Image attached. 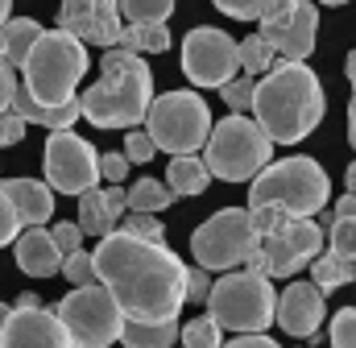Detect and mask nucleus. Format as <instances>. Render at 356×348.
<instances>
[{
    "instance_id": "cd10ccee",
    "label": "nucleus",
    "mask_w": 356,
    "mask_h": 348,
    "mask_svg": "<svg viewBox=\"0 0 356 348\" xmlns=\"http://www.w3.org/2000/svg\"><path fill=\"white\" fill-rule=\"evenodd\" d=\"M236 63H241V75H249V79H261L269 67L277 63V54L269 50V42L261 33H249L245 42H236Z\"/></svg>"
},
{
    "instance_id": "a211bd4d",
    "label": "nucleus",
    "mask_w": 356,
    "mask_h": 348,
    "mask_svg": "<svg viewBox=\"0 0 356 348\" xmlns=\"http://www.w3.org/2000/svg\"><path fill=\"white\" fill-rule=\"evenodd\" d=\"M129 203H124V187L120 182H112V187H91L79 195V228L88 232V237H108V232H116V224H120V212H124Z\"/></svg>"
},
{
    "instance_id": "dca6fc26",
    "label": "nucleus",
    "mask_w": 356,
    "mask_h": 348,
    "mask_svg": "<svg viewBox=\"0 0 356 348\" xmlns=\"http://www.w3.org/2000/svg\"><path fill=\"white\" fill-rule=\"evenodd\" d=\"M0 348H75L54 307H13L0 332Z\"/></svg>"
},
{
    "instance_id": "ea45409f",
    "label": "nucleus",
    "mask_w": 356,
    "mask_h": 348,
    "mask_svg": "<svg viewBox=\"0 0 356 348\" xmlns=\"http://www.w3.org/2000/svg\"><path fill=\"white\" fill-rule=\"evenodd\" d=\"M21 141H25V120H21L13 108H4V112H0V150L21 145Z\"/></svg>"
},
{
    "instance_id": "9b49d317",
    "label": "nucleus",
    "mask_w": 356,
    "mask_h": 348,
    "mask_svg": "<svg viewBox=\"0 0 356 348\" xmlns=\"http://www.w3.org/2000/svg\"><path fill=\"white\" fill-rule=\"evenodd\" d=\"M257 33L282 63H307L319 42V8L315 0H266L257 17Z\"/></svg>"
},
{
    "instance_id": "2eb2a0df",
    "label": "nucleus",
    "mask_w": 356,
    "mask_h": 348,
    "mask_svg": "<svg viewBox=\"0 0 356 348\" xmlns=\"http://www.w3.org/2000/svg\"><path fill=\"white\" fill-rule=\"evenodd\" d=\"M58 29L75 33L83 46H120V4L116 0H63V13H58Z\"/></svg>"
},
{
    "instance_id": "49530a36",
    "label": "nucleus",
    "mask_w": 356,
    "mask_h": 348,
    "mask_svg": "<svg viewBox=\"0 0 356 348\" xmlns=\"http://www.w3.org/2000/svg\"><path fill=\"white\" fill-rule=\"evenodd\" d=\"M332 216H340V220H356V195L336 199V212H332Z\"/></svg>"
},
{
    "instance_id": "0eeeda50",
    "label": "nucleus",
    "mask_w": 356,
    "mask_h": 348,
    "mask_svg": "<svg viewBox=\"0 0 356 348\" xmlns=\"http://www.w3.org/2000/svg\"><path fill=\"white\" fill-rule=\"evenodd\" d=\"M273 307H277V290L266 274H249V269H228L211 282L207 290V315L224 328V332H269L273 324Z\"/></svg>"
},
{
    "instance_id": "72a5a7b5",
    "label": "nucleus",
    "mask_w": 356,
    "mask_h": 348,
    "mask_svg": "<svg viewBox=\"0 0 356 348\" xmlns=\"http://www.w3.org/2000/svg\"><path fill=\"white\" fill-rule=\"evenodd\" d=\"M323 232H327V249H332V253L356 258V220H340V216H336Z\"/></svg>"
},
{
    "instance_id": "ddd939ff",
    "label": "nucleus",
    "mask_w": 356,
    "mask_h": 348,
    "mask_svg": "<svg viewBox=\"0 0 356 348\" xmlns=\"http://www.w3.org/2000/svg\"><path fill=\"white\" fill-rule=\"evenodd\" d=\"M182 75L195 87H224L228 79H236L241 75L236 42L216 25L191 29L186 42H182Z\"/></svg>"
},
{
    "instance_id": "4468645a",
    "label": "nucleus",
    "mask_w": 356,
    "mask_h": 348,
    "mask_svg": "<svg viewBox=\"0 0 356 348\" xmlns=\"http://www.w3.org/2000/svg\"><path fill=\"white\" fill-rule=\"evenodd\" d=\"M327 232L311 216H290L273 237H261V258H266V278H294L323 253Z\"/></svg>"
},
{
    "instance_id": "7c9ffc66",
    "label": "nucleus",
    "mask_w": 356,
    "mask_h": 348,
    "mask_svg": "<svg viewBox=\"0 0 356 348\" xmlns=\"http://www.w3.org/2000/svg\"><path fill=\"white\" fill-rule=\"evenodd\" d=\"M220 95H224V104H228L232 112H245V116H253L257 79H249V75H236V79H228V84L220 87Z\"/></svg>"
},
{
    "instance_id": "8fccbe9b",
    "label": "nucleus",
    "mask_w": 356,
    "mask_h": 348,
    "mask_svg": "<svg viewBox=\"0 0 356 348\" xmlns=\"http://www.w3.org/2000/svg\"><path fill=\"white\" fill-rule=\"evenodd\" d=\"M344 71H348V84H353V91H356V50L348 54V67H344Z\"/></svg>"
},
{
    "instance_id": "58836bf2",
    "label": "nucleus",
    "mask_w": 356,
    "mask_h": 348,
    "mask_svg": "<svg viewBox=\"0 0 356 348\" xmlns=\"http://www.w3.org/2000/svg\"><path fill=\"white\" fill-rule=\"evenodd\" d=\"M211 290V274L203 265H186V303H207Z\"/></svg>"
},
{
    "instance_id": "1a4fd4ad",
    "label": "nucleus",
    "mask_w": 356,
    "mask_h": 348,
    "mask_svg": "<svg viewBox=\"0 0 356 348\" xmlns=\"http://www.w3.org/2000/svg\"><path fill=\"white\" fill-rule=\"evenodd\" d=\"M253 249H261V232L253 228L249 207H220L191 237L195 265H203L207 274H228V269L245 265Z\"/></svg>"
},
{
    "instance_id": "20e7f679",
    "label": "nucleus",
    "mask_w": 356,
    "mask_h": 348,
    "mask_svg": "<svg viewBox=\"0 0 356 348\" xmlns=\"http://www.w3.org/2000/svg\"><path fill=\"white\" fill-rule=\"evenodd\" d=\"M88 46L67 33V29H42L33 42L25 67H21V87L38 104H67L75 100V87L88 75Z\"/></svg>"
},
{
    "instance_id": "c85d7f7f",
    "label": "nucleus",
    "mask_w": 356,
    "mask_h": 348,
    "mask_svg": "<svg viewBox=\"0 0 356 348\" xmlns=\"http://www.w3.org/2000/svg\"><path fill=\"white\" fill-rule=\"evenodd\" d=\"M129 25H166L175 13V0H116Z\"/></svg>"
},
{
    "instance_id": "6e6552de",
    "label": "nucleus",
    "mask_w": 356,
    "mask_h": 348,
    "mask_svg": "<svg viewBox=\"0 0 356 348\" xmlns=\"http://www.w3.org/2000/svg\"><path fill=\"white\" fill-rule=\"evenodd\" d=\"M145 133L170 158L195 154V150H203V141L211 133V108H207V100L199 91H166V95H154V104L145 112Z\"/></svg>"
},
{
    "instance_id": "f03ea898",
    "label": "nucleus",
    "mask_w": 356,
    "mask_h": 348,
    "mask_svg": "<svg viewBox=\"0 0 356 348\" xmlns=\"http://www.w3.org/2000/svg\"><path fill=\"white\" fill-rule=\"evenodd\" d=\"M323 112H327V95L307 63H273L257 79L253 120L261 125V133L273 145H294L311 137Z\"/></svg>"
},
{
    "instance_id": "603ef678",
    "label": "nucleus",
    "mask_w": 356,
    "mask_h": 348,
    "mask_svg": "<svg viewBox=\"0 0 356 348\" xmlns=\"http://www.w3.org/2000/svg\"><path fill=\"white\" fill-rule=\"evenodd\" d=\"M8 17H13V0H0V25H4Z\"/></svg>"
},
{
    "instance_id": "473e14b6",
    "label": "nucleus",
    "mask_w": 356,
    "mask_h": 348,
    "mask_svg": "<svg viewBox=\"0 0 356 348\" xmlns=\"http://www.w3.org/2000/svg\"><path fill=\"white\" fill-rule=\"evenodd\" d=\"M124 232L129 237H141V241H154V245H166V228H162V220L154 212H129Z\"/></svg>"
},
{
    "instance_id": "6ab92c4d",
    "label": "nucleus",
    "mask_w": 356,
    "mask_h": 348,
    "mask_svg": "<svg viewBox=\"0 0 356 348\" xmlns=\"http://www.w3.org/2000/svg\"><path fill=\"white\" fill-rule=\"evenodd\" d=\"M13 258H17V265H21L29 278H54V274L63 269V253H58V245H54V237H50L46 224L25 228V232L13 241Z\"/></svg>"
},
{
    "instance_id": "c9c22d12",
    "label": "nucleus",
    "mask_w": 356,
    "mask_h": 348,
    "mask_svg": "<svg viewBox=\"0 0 356 348\" xmlns=\"http://www.w3.org/2000/svg\"><path fill=\"white\" fill-rule=\"evenodd\" d=\"M17 237H21V216H17V207H13V199L4 191V178H0V249L13 245Z\"/></svg>"
},
{
    "instance_id": "2f4dec72",
    "label": "nucleus",
    "mask_w": 356,
    "mask_h": 348,
    "mask_svg": "<svg viewBox=\"0 0 356 348\" xmlns=\"http://www.w3.org/2000/svg\"><path fill=\"white\" fill-rule=\"evenodd\" d=\"M58 274H63L71 286H88V282H99V278H95V258H91L88 249H75V253H67Z\"/></svg>"
},
{
    "instance_id": "c03bdc74",
    "label": "nucleus",
    "mask_w": 356,
    "mask_h": 348,
    "mask_svg": "<svg viewBox=\"0 0 356 348\" xmlns=\"http://www.w3.org/2000/svg\"><path fill=\"white\" fill-rule=\"evenodd\" d=\"M13 95H17V71L0 58V112L13 104Z\"/></svg>"
},
{
    "instance_id": "39448f33",
    "label": "nucleus",
    "mask_w": 356,
    "mask_h": 348,
    "mask_svg": "<svg viewBox=\"0 0 356 348\" xmlns=\"http://www.w3.org/2000/svg\"><path fill=\"white\" fill-rule=\"evenodd\" d=\"M327 199H332V178L307 154L269 162L249 191V207H277L286 216H319Z\"/></svg>"
},
{
    "instance_id": "864d4df0",
    "label": "nucleus",
    "mask_w": 356,
    "mask_h": 348,
    "mask_svg": "<svg viewBox=\"0 0 356 348\" xmlns=\"http://www.w3.org/2000/svg\"><path fill=\"white\" fill-rule=\"evenodd\" d=\"M8 311H13V307H8V303H0V332H4V319H8Z\"/></svg>"
},
{
    "instance_id": "f3484780",
    "label": "nucleus",
    "mask_w": 356,
    "mask_h": 348,
    "mask_svg": "<svg viewBox=\"0 0 356 348\" xmlns=\"http://www.w3.org/2000/svg\"><path fill=\"white\" fill-rule=\"evenodd\" d=\"M327 315V290H319L315 282H290L282 294H277V307H273V324L298 340H311L319 336V324Z\"/></svg>"
},
{
    "instance_id": "423d86ee",
    "label": "nucleus",
    "mask_w": 356,
    "mask_h": 348,
    "mask_svg": "<svg viewBox=\"0 0 356 348\" xmlns=\"http://www.w3.org/2000/svg\"><path fill=\"white\" fill-rule=\"evenodd\" d=\"M269 162H273V141L245 112H232L220 125H211L203 141V166L211 171V178L224 182H253Z\"/></svg>"
},
{
    "instance_id": "a18cd8bd",
    "label": "nucleus",
    "mask_w": 356,
    "mask_h": 348,
    "mask_svg": "<svg viewBox=\"0 0 356 348\" xmlns=\"http://www.w3.org/2000/svg\"><path fill=\"white\" fill-rule=\"evenodd\" d=\"M220 348H282V345L273 336H266V332H249V336H236V340H228Z\"/></svg>"
},
{
    "instance_id": "f257e3e1",
    "label": "nucleus",
    "mask_w": 356,
    "mask_h": 348,
    "mask_svg": "<svg viewBox=\"0 0 356 348\" xmlns=\"http://www.w3.org/2000/svg\"><path fill=\"white\" fill-rule=\"evenodd\" d=\"M95 278L108 286V294L116 299L124 319L137 324H162L178 319L182 303H186V265L170 253L166 245L108 232L95 245Z\"/></svg>"
},
{
    "instance_id": "aec40b11",
    "label": "nucleus",
    "mask_w": 356,
    "mask_h": 348,
    "mask_svg": "<svg viewBox=\"0 0 356 348\" xmlns=\"http://www.w3.org/2000/svg\"><path fill=\"white\" fill-rule=\"evenodd\" d=\"M4 191H8V199H13V207L21 216V228L46 224L54 216L58 199H54V191L46 182H38V178H4Z\"/></svg>"
},
{
    "instance_id": "5fc2aeb1",
    "label": "nucleus",
    "mask_w": 356,
    "mask_h": 348,
    "mask_svg": "<svg viewBox=\"0 0 356 348\" xmlns=\"http://www.w3.org/2000/svg\"><path fill=\"white\" fill-rule=\"evenodd\" d=\"M319 4H348V0H319Z\"/></svg>"
},
{
    "instance_id": "c756f323",
    "label": "nucleus",
    "mask_w": 356,
    "mask_h": 348,
    "mask_svg": "<svg viewBox=\"0 0 356 348\" xmlns=\"http://www.w3.org/2000/svg\"><path fill=\"white\" fill-rule=\"evenodd\" d=\"M178 340H182V348H220L224 328L211 315H199V319H186V328H178Z\"/></svg>"
},
{
    "instance_id": "bb28decb",
    "label": "nucleus",
    "mask_w": 356,
    "mask_h": 348,
    "mask_svg": "<svg viewBox=\"0 0 356 348\" xmlns=\"http://www.w3.org/2000/svg\"><path fill=\"white\" fill-rule=\"evenodd\" d=\"M120 46L133 54H166L170 50V29L166 25H124Z\"/></svg>"
},
{
    "instance_id": "b1692460",
    "label": "nucleus",
    "mask_w": 356,
    "mask_h": 348,
    "mask_svg": "<svg viewBox=\"0 0 356 348\" xmlns=\"http://www.w3.org/2000/svg\"><path fill=\"white\" fill-rule=\"evenodd\" d=\"M178 319H162V324H137V319H124L120 328V345L124 348H175L178 340Z\"/></svg>"
},
{
    "instance_id": "de8ad7c7",
    "label": "nucleus",
    "mask_w": 356,
    "mask_h": 348,
    "mask_svg": "<svg viewBox=\"0 0 356 348\" xmlns=\"http://www.w3.org/2000/svg\"><path fill=\"white\" fill-rule=\"evenodd\" d=\"M348 141H353V150H356V95H353V104H348Z\"/></svg>"
},
{
    "instance_id": "37998d69",
    "label": "nucleus",
    "mask_w": 356,
    "mask_h": 348,
    "mask_svg": "<svg viewBox=\"0 0 356 348\" xmlns=\"http://www.w3.org/2000/svg\"><path fill=\"white\" fill-rule=\"evenodd\" d=\"M249 220H253V228H257L261 237H273L290 216H286V212H277V207H249Z\"/></svg>"
},
{
    "instance_id": "a19ab883",
    "label": "nucleus",
    "mask_w": 356,
    "mask_h": 348,
    "mask_svg": "<svg viewBox=\"0 0 356 348\" xmlns=\"http://www.w3.org/2000/svg\"><path fill=\"white\" fill-rule=\"evenodd\" d=\"M220 13H228V17H236V21H257L261 17V8H266V0H211Z\"/></svg>"
},
{
    "instance_id": "79ce46f5",
    "label": "nucleus",
    "mask_w": 356,
    "mask_h": 348,
    "mask_svg": "<svg viewBox=\"0 0 356 348\" xmlns=\"http://www.w3.org/2000/svg\"><path fill=\"white\" fill-rule=\"evenodd\" d=\"M129 166H133V162H129L120 150L99 154V178H104V182H124V178H129Z\"/></svg>"
},
{
    "instance_id": "4be33fe9",
    "label": "nucleus",
    "mask_w": 356,
    "mask_h": 348,
    "mask_svg": "<svg viewBox=\"0 0 356 348\" xmlns=\"http://www.w3.org/2000/svg\"><path fill=\"white\" fill-rule=\"evenodd\" d=\"M38 38H42V25H38L33 17H8V21L0 25V58H4L13 71H21Z\"/></svg>"
},
{
    "instance_id": "9d476101",
    "label": "nucleus",
    "mask_w": 356,
    "mask_h": 348,
    "mask_svg": "<svg viewBox=\"0 0 356 348\" xmlns=\"http://www.w3.org/2000/svg\"><path fill=\"white\" fill-rule=\"evenodd\" d=\"M54 315L67 328L75 348H112L120 340V328H124V315H120V307L104 282L75 286L67 299H58Z\"/></svg>"
},
{
    "instance_id": "412c9836",
    "label": "nucleus",
    "mask_w": 356,
    "mask_h": 348,
    "mask_svg": "<svg viewBox=\"0 0 356 348\" xmlns=\"http://www.w3.org/2000/svg\"><path fill=\"white\" fill-rule=\"evenodd\" d=\"M25 125H42V129H50V133H58V129H71L79 116H83V108H79V95L75 100H67V104H38L25 87H17V95H13V104H8Z\"/></svg>"
},
{
    "instance_id": "e433bc0d",
    "label": "nucleus",
    "mask_w": 356,
    "mask_h": 348,
    "mask_svg": "<svg viewBox=\"0 0 356 348\" xmlns=\"http://www.w3.org/2000/svg\"><path fill=\"white\" fill-rule=\"evenodd\" d=\"M332 348H356V307L336 311V319H332Z\"/></svg>"
},
{
    "instance_id": "3c124183",
    "label": "nucleus",
    "mask_w": 356,
    "mask_h": 348,
    "mask_svg": "<svg viewBox=\"0 0 356 348\" xmlns=\"http://www.w3.org/2000/svg\"><path fill=\"white\" fill-rule=\"evenodd\" d=\"M17 307H42V299H38V294H21Z\"/></svg>"
},
{
    "instance_id": "09e8293b",
    "label": "nucleus",
    "mask_w": 356,
    "mask_h": 348,
    "mask_svg": "<svg viewBox=\"0 0 356 348\" xmlns=\"http://www.w3.org/2000/svg\"><path fill=\"white\" fill-rule=\"evenodd\" d=\"M344 182H348V195H356V162L344 171Z\"/></svg>"
},
{
    "instance_id": "7ed1b4c3",
    "label": "nucleus",
    "mask_w": 356,
    "mask_h": 348,
    "mask_svg": "<svg viewBox=\"0 0 356 348\" xmlns=\"http://www.w3.org/2000/svg\"><path fill=\"white\" fill-rule=\"evenodd\" d=\"M154 104V71L141 54L112 46L99 58V79L79 95V108L95 129H137Z\"/></svg>"
},
{
    "instance_id": "a878e982",
    "label": "nucleus",
    "mask_w": 356,
    "mask_h": 348,
    "mask_svg": "<svg viewBox=\"0 0 356 348\" xmlns=\"http://www.w3.org/2000/svg\"><path fill=\"white\" fill-rule=\"evenodd\" d=\"M124 203H129V212H166L170 203H175V191L166 187V182H158V178H137L129 191H124Z\"/></svg>"
},
{
    "instance_id": "4c0bfd02",
    "label": "nucleus",
    "mask_w": 356,
    "mask_h": 348,
    "mask_svg": "<svg viewBox=\"0 0 356 348\" xmlns=\"http://www.w3.org/2000/svg\"><path fill=\"white\" fill-rule=\"evenodd\" d=\"M50 237H54V245H58V253H63V258H67V253H75V249H83V228H79L75 220L54 224V228H50Z\"/></svg>"
},
{
    "instance_id": "393cba45",
    "label": "nucleus",
    "mask_w": 356,
    "mask_h": 348,
    "mask_svg": "<svg viewBox=\"0 0 356 348\" xmlns=\"http://www.w3.org/2000/svg\"><path fill=\"white\" fill-rule=\"evenodd\" d=\"M311 282L319 290H336V286H348L356 282V258H344V253H319L311 261Z\"/></svg>"
},
{
    "instance_id": "f8f14e48",
    "label": "nucleus",
    "mask_w": 356,
    "mask_h": 348,
    "mask_svg": "<svg viewBox=\"0 0 356 348\" xmlns=\"http://www.w3.org/2000/svg\"><path fill=\"white\" fill-rule=\"evenodd\" d=\"M42 171H46V187L58 195H83V191L104 182L99 178V150L71 129H58L46 137Z\"/></svg>"
},
{
    "instance_id": "5701e85b",
    "label": "nucleus",
    "mask_w": 356,
    "mask_h": 348,
    "mask_svg": "<svg viewBox=\"0 0 356 348\" xmlns=\"http://www.w3.org/2000/svg\"><path fill=\"white\" fill-rule=\"evenodd\" d=\"M207 182H211V171L203 166V158H195V154H178V158H170V166H166V187L175 191V199L203 195Z\"/></svg>"
},
{
    "instance_id": "f704fd0d",
    "label": "nucleus",
    "mask_w": 356,
    "mask_h": 348,
    "mask_svg": "<svg viewBox=\"0 0 356 348\" xmlns=\"http://www.w3.org/2000/svg\"><path fill=\"white\" fill-rule=\"evenodd\" d=\"M158 154V145H154V137L137 125V129H129V137H124V158L133 162V166H145L149 158Z\"/></svg>"
}]
</instances>
